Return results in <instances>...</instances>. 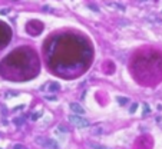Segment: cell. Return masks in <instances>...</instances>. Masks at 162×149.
<instances>
[{
	"mask_svg": "<svg viewBox=\"0 0 162 149\" xmlns=\"http://www.w3.org/2000/svg\"><path fill=\"white\" fill-rule=\"evenodd\" d=\"M10 39V29L6 24H0V47H5Z\"/></svg>",
	"mask_w": 162,
	"mask_h": 149,
	"instance_id": "cell-2",
	"label": "cell"
},
{
	"mask_svg": "<svg viewBox=\"0 0 162 149\" xmlns=\"http://www.w3.org/2000/svg\"><path fill=\"white\" fill-rule=\"evenodd\" d=\"M65 42L57 44L55 53L52 55V65L53 66H60L63 69L72 67L70 65L83 62V59L90 60L92 50L89 46L80 43L79 39L75 36H65Z\"/></svg>",
	"mask_w": 162,
	"mask_h": 149,
	"instance_id": "cell-1",
	"label": "cell"
},
{
	"mask_svg": "<svg viewBox=\"0 0 162 149\" xmlns=\"http://www.w3.org/2000/svg\"><path fill=\"white\" fill-rule=\"evenodd\" d=\"M149 113V106L148 105H144V115Z\"/></svg>",
	"mask_w": 162,
	"mask_h": 149,
	"instance_id": "cell-10",
	"label": "cell"
},
{
	"mask_svg": "<svg viewBox=\"0 0 162 149\" xmlns=\"http://www.w3.org/2000/svg\"><path fill=\"white\" fill-rule=\"evenodd\" d=\"M69 122L72 123V125H75V126H78V128H88L89 126V122L86 120V119L79 118V116H75V115L69 116Z\"/></svg>",
	"mask_w": 162,
	"mask_h": 149,
	"instance_id": "cell-3",
	"label": "cell"
},
{
	"mask_svg": "<svg viewBox=\"0 0 162 149\" xmlns=\"http://www.w3.org/2000/svg\"><path fill=\"white\" fill-rule=\"evenodd\" d=\"M36 142H37V143H40V145H44L46 148L57 149L56 142H53V140H50V139H43V138H37V139H36Z\"/></svg>",
	"mask_w": 162,
	"mask_h": 149,
	"instance_id": "cell-4",
	"label": "cell"
},
{
	"mask_svg": "<svg viewBox=\"0 0 162 149\" xmlns=\"http://www.w3.org/2000/svg\"><path fill=\"white\" fill-rule=\"evenodd\" d=\"M69 108H70V110H72V112H75L76 115H83L85 113V109L79 105V103H70Z\"/></svg>",
	"mask_w": 162,
	"mask_h": 149,
	"instance_id": "cell-5",
	"label": "cell"
},
{
	"mask_svg": "<svg viewBox=\"0 0 162 149\" xmlns=\"http://www.w3.org/2000/svg\"><path fill=\"white\" fill-rule=\"evenodd\" d=\"M136 108H138V105H136V103H133V105L131 106V113H133V112H135Z\"/></svg>",
	"mask_w": 162,
	"mask_h": 149,
	"instance_id": "cell-11",
	"label": "cell"
},
{
	"mask_svg": "<svg viewBox=\"0 0 162 149\" xmlns=\"http://www.w3.org/2000/svg\"><path fill=\"white\" fill-rule=\"evenodd\" d=\"M46 99H49V101H56V97L55 96H49V97H46Z\"/></svg>",
	"mask_w": 162,
	"mask_h": 149,
	"instance_id": "cell-13",
	"label": "cell"
},
{
	"mask_svg": "<svg viewBox=\"0 0 162 149\" xmlns=\"http://www.w3.org/2000/svg\"><path fill=\"white\" fill-rule=\"evenodd\" d=\"M89 146L93 149H109V148H106V146H102V145H98V143H89Z\"/></svg>",
	"mask_w": 162,
	"mask_h": 149,
	"instance_id": "cell-8",
	"label": "cell"
},
{
	"mask_svg": "<svg viewBox=\"0 0 162 149\" xmlns=\"http://www.w3.org/2000/svg\"><path fill=\"white\" fill-rule=\"evenodd\" d=\"M59 89H60V86H59V83H56V82L49 85V90H50V92H56V90H59Z\"/></svg>",
	"mask_w": 162,
	"mask_h": 149,
	"instance_id": "cell-6",
	"label": "cell"
},
{
	"mask_svg": "<svg viewBox=\"0 0 162 149\" xmlns=\"http://www.w3.org/2000/svg\"><path fill=\"white\" fill-rule=\"evenodd\" d=\"M16 95H17L16 92H9L7 93V96H16Z\"/></svg>",
	"mask_w": 162,
	"mask_h": 149,
	"instance_id": "cell-12",
	"label": "cell"
},
{
	"mask_svg": "<svg viewBox=\"0 0 162 149\" xmlns=\"http://www.w3.org/2000/svg\"><path fill=\"white\" fill-rule=\"evenodd\" d=\"M116 101L119 102V105H126L128 102H129V99H128V97H122V96H118V97H116Z\"/></svg>",
	"mask_w": 162,
	"mask_h": 149,
	"instance_id": "cell-7",
	"label": "cell"
},
{
	"mask_svg": "<svg viewBox=\"0 0 162 149\" xmlns=\"http://www.w3.org/2000/svg\"><path fill=\"white\" fill-rule=\"evenodd\" d=\"M40 116H42V112H39V113H33L32 115V120H36V119H39Z\"/></svg>",
	"mask_w": 162,
	"mask_h": 149,
	"instance_id": "cell-9",
	"label": "cell"
}]
</instances>
